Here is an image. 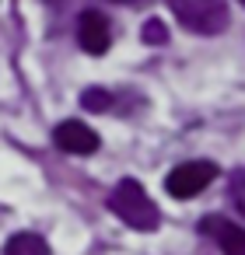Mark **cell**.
<instances>
[{
    "instance_id": "1",
    "label": "cell",
    "mask_w": 245,
    "mask_h": 255,
    "mask_svg": "<svg viewBox=\"0 0 245 255\" xmlns=\"http://www.w3.org/2000/svg\"><path fill=\"white\" fill-rule=\"evenodd\" d=\"M109 210H112L123 224H130L133 231H154L158 220H161L154 199L147 196V189H144L137 178H123V182L112 189V196H109Z\"/></svg>"
},
{
    "instance_id": "2",
    "label": "cell",
    "mask_w": 245,
    "mask_h": 255,
    "mask_svg": "<svg viewBox=\"0 0 245 255\" xmlns=\"http://www.w3.org/2000/svg\"><path fill=\"white\" fill-rule=\"evenodd\" d=\"M179 25H186L196 35H221L228 25V4L224 0H168Z\"/></svg>"
},
{
    "instance_id": "3",
    "label": "cell",
    "mask_w": 245,
    "mask_h": 255,
    "mask_svg": "<svg viewBox=\"0 0 245 255\" xmlns=\"http://www.w3.org/2000/svg\"><path fill=\"white\" fill-rule=\"evenodd\" d=\"M214 178H217V164H210V161H186V164H179V168H172L165 175V189L175 199H193Z\"/></svg>"
},
{
    "instance_id": "4",
    "label": "cell",
    "mask_w": 245,
    "mask_h": 255,
    "mask_svg": "<svg viewBox=\"0 0 245 255\" xmlns=\"http://www.w3.org/2000/svg\"><path fill=\"white\" fill-rule=\"evenodd\" d=\"M77 42H81V49L91 53V56L109 53V46H112L109 18H105L102 11H81V18H77Z\"/></svg>"
},
{
    "instance_id": "5",
    "label": "cell",
    "mask_w": 245,
    "mask_h": 255,
    "mask_svg": "<svg viewBox=\"0 0 245 255\" xmlns=\"http://www.w3.org/2000/svg\"><path fill=\"white\" fill-rule=\"evenodd\" d=\"M53 140H56V147L60 150H67V154H95L98 150V133L88 126V123H81V119H67V123H60L56 126V133H53Z\"/></svg>"
},
{
    "instance_id": "6",
    "label": "cell",
    "mask_w": 245,
    "mask_h": 255,
    "mask_svg": "<svg viewBox=\"0 0 245 255\" xmlns=\"http://www.w3.org/2000/svg\"><path fill=\"white\" fill-rule=\"evenodd\" d=\"M200 231L203 234H210L217 245H221V252L224 255H245V227H238V224H231L228 217H203L200 220Z\"/></svg>"
},
{
    "instance_id": "7",
    "label": "cell",
    "mask_w": 245,
    "mask_h": 255,
    "mask_svg": "<svg viewBox=\"0 0 245 255\" xmlns=\"http://www.w3.org/2000/svg\"><path fill=\"white\" fill-rule=\"evenodd\" d=\"M4 255H49V245H46V238H39L32 231H21L14 238H7Z\"/></svg>"
},
{
    "instance_id": "8",
    "label": "cell",
    "mask_w": 245,
    "mask_h": 255,
    "mask_svg": "<svg viewBox=\"0 0 245 255\" xmlns=\"http://www.w3.org/2000/svg\"><path fill=\"white\" fill-rule=\"evenodd\" d=\"M81 105H84L88 112H109V109H112V95H109L105 88H88V91L81 95Z\"/></svg>"
},
{
    "instance_id": "9",
    "label": "cell",
    "mask_w": 245,
    "mask_h": 255,
    "mask_svg": "<svg viewBox=\"0 0 245 255\" xmlns=\"http://www.w3.org/2000/svg\"><path fill=\"white\" fill-rule=\"evenodd\" d=\"M228 196H231V203H235V210L245 217V168H238L235 175H231V185H228Z\"/></svg>"
},
{
    "instance_id": "10",
    "label": "cell",
    "mask_w": 245,
    "mask_h": 255,
    "mask_svg": "<svg viewBox=\"0 0 245 255\" xmlns=\"http://www.w3.org/2000/svg\"><path fill=\"white\" fill-rule=\"evenodd\" d=\"M140 39H144L147 46H165V42H168V28H165L158 18H151V21H144V32H140Z\"/></svg>"
},
{
    "instance_id": "11",
    "label": "cell",
    "mask_w": 245,
    "mask_h": 255,
    "mask_svg": "<svg viewBox=\"0 0 245 255\" xmlns=\"http://www.w3.org/2000/svg\"><path fill=\"white\" fill-rule=\"evenodd\" d=\"M112 4H126V7H137V4H144V0H112Z\"/></svg>"
},
{
    "instance_id": "12",
    "label": "cell",
    "mask_w": 245,
    "mask_h": 255,
    "mask_svg": "<svg viewBox=\"0 0 245 255\" xmlns=\"http://www.w3.org/2000/svg\"><path fill=\"white\" fill-rule=\"evenodd\" d=\"M49 4H53V7H60V4H63V0H49Z\"/></svg>"
},
{
    "instance_id": "13",
    "label": "cell",
    "mask_w": 245,
    "mask_h": 255,
    "mask_svg": "<svg viewBox=\"0 0 245 255\" xmlns=\"http://www.w3.org/2000/svg\"><path fill=\"white\" fill-rule=\"evenodd\" d=\"M242 7H245V0H242Z\"/></svg>"
}]
</instances>
